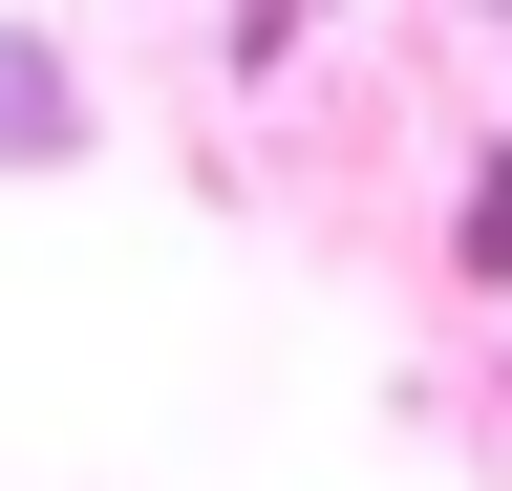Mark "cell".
<instances>
[{
    "label": "cell",
    "instance_id": "1",
    "mask_svg": "<svg viewBox=\"0 0 512 491\" xmlns=\"http://www.w3.org/2000/svg\"><path fill=\"white\" fill-rule=\"evenodd\" d=\"M0 171H86V43L0 22Z\"/></svg>",
    "mask_w": 512,
    "mask_h": 491
},
{
    "label": "cell",
    "instance_id": "2",
    "mask_svg": "<svg viewBox=\"0 0 512 491\" xmlns=\"http://www.w3.org/2000/svg\"><path fill=\"white\" fill-rule=\"evenodd\" d=\"M448 257H470V278H512V129H491V171H470V214H448Z\"/></svg>",
    "mask_w": 512,
    "mask_h": 491
}]
</instances>
